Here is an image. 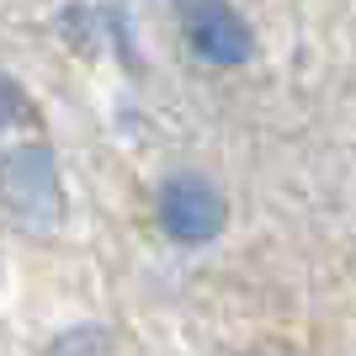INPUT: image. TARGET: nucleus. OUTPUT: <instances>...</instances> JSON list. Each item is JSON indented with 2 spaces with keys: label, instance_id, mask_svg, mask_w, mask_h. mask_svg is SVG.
<instances>
[{
  "label": "nucleus",
  "instance_id": "nucleus-1",
  "mask_svg": "<svg viewBox=\"0 0 356 356\" xmlns=\"http://www.w3.org/2000/svg\"><path fill=\"white\" fill-rule=\"evenodd\" d=\"M0 202L16 213V223H27L32 234L59 229L64 197H59V165L43 144H22L0 160Z\"/></svg>",
  "mask_w": 356,
  "mask_h": 356
},
{
  "label": "nucleus",
  "instance_id": "nucleus-2",
  "mask_svg": "<svg viewBox=\"0 0 356 356\" xmlns=\"http://www.w3.org/2000/svg\"><path fill=\"white\" fill-rule=\"evenodd\" d=\"M160 223L165 234L186 239V245H202L223 229V197L218 186H208L202 176H176L160 192Z\"/></svg>",
  "mask_w": 356,
  "mask_h": 356
},
{
  "label": "nucleus",
  "instance_id": "nucleus-3",
  "mask_svg": "<svg viewBox=\"0 0 356 356\" xmlns=\"http://www.w3.org/2000/svg\"><path fill=\"white\" fill-rule=\"evenodd\" d=\"M186 38H192V54L208 64H245L255 48L250 27L223 0H197L192 16H186Z\"/></svg>",
  "mask_w": 356,
  "mask_h": 356
},
{
  "label": "nucleus",
  "instance_id": "nucleus-4",
  "mask_svg": "<svg viewBox=\"0 0 356 356\" xmlns=\"http://www.w3.org/2000/svg\"><path fill=\"white\" fill-rule=\"evenodd\" d=\"M16 122V86L11 80H0V134Z\"/></svg>",
  "mask_w": 356,
  "mask_h": 356
}]
</instances>
